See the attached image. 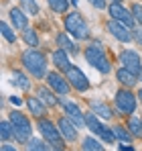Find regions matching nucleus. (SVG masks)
I'll return each mask as SVG.
<instances>
[{"label":"nucleus","mask_w":142,"mask_h":151,"mask_svg":"<svg viewBox=\"0 0 142 151\" xmlns=\"http://www.w3.org/2000/svg\"><path fill=\"white\" fill-rule=\"evenodd\" d=\"M23 65L31 72L35 78H45L47 72V57L37 49H26L23 53Z\"/></svg>","instance_id":"nucleus-1"},{"label":"nucleus","mask_w":142,"mask_h":151,"mask_svg":"<svg viewBox=\"0 0 142 151\" xmlns=\"http://www.w3.org/2000/svg\"><path fill=\"white\" fill-rule=\"evenodd\" d=\"M10 125H12V137H14L16 141H21V143H28V141H31V133H33L31 121L24 116L23 112L14 110V112L10 114Z\"/></svg>","instance_id":"nucleus-2"},{"label":"nucleus","mask_w":142,"mask_h":151,"mask_svg":"<svg viewBox=\"0 0 142 151\" xmlns=\"http://www.w3.org/2000/svg\"><path fill=\"white\" fill-rule=\"evenodd\" d=\"M85 59H87L89 65H94L95 70H99L102 74H110V70H112V65H110V61H108V57L104 53L102 43H92L85 49Z\"/></svg>","instance_id":"nucleus-3"},{"label":"nucleus","mask_w":142,"mask_h":151,"mask_svg":"<svg viewBox=\"0 0 142 151\" xmlns=\"http://www.w3.org/2000/svg\"><path fill=\"white\" fill-rule=\"evenodd\" d=\"M65 31L71 33L75 39H79V41H83V39H87L89 37V29L85 25V21L81 19V14L79 12H71L65 17Z\"/></svg>","instance_id":"nucleus-4"},{"label":"nucleus","mask_w":142,"mask_h":151,"mask_svg":"<svg viewBox=\"0 0 142 151\" xmlns=\"http://www.w3.org/2000/svg\"><path fill=\"white\" fill-rule=\"evenodd\" d=\"M136 98H138V96H134L128 88L118 90V94H116V106L120 108V112L132 114V112L136 110Z\"/></svg>","instance_id":"nucleus-5"},{"label":"nucleus","mask_w":142,"mask_h":151,"mask_svg":"<svg viewBox=\"0 0 142 151\" xmlns=\"http://www.w3.org/2000/svg\"><path fill=\"white\" fill-rule=\"evenodd\" d=\"M120 61H122V65L126 68V70H130L132 74L140 76L142 74V59L140 55L136 53V51H122L120 53Z\"/></svg>","instance_id":"nucleus-6"},{"label":"nucleus","mask_w":142,"mask_h":151,"mask_svg":"<svg viewBox=\"0 0 142 151\" xmlns=\"http://www.w3.org/2000/svg\"><path fill=\"white\" fill-rule=\"evenodd\" d=\"M108 12H110V17L114 19V21H120L122 25L126 27H134V14H132V10H126L120 2H114L110 8H108Z\"/></svg>","instance_id":"nucleus-7"},{"label":"nucleus","mask_w":142,"mask_h":151,"mask_svg":"<svg viewBox=\"0 0 142 151\" xmlns=\"http://www.w3.org/2000/svg\"><path fill=\"white\" fill-rule=\"evenodd\" d=\"M67 74V82H69L71 86L75 88V90H79V92H85L87 88H89V82H87V78L85 74L79 70V68H75V65H71L69 70L65 72Z\"/></svg>","instance_id":"nucleus-8"},{"label":"nucleus","mask_w":142,"mask_h":151,"mask_svg":"<svg viewBox=\"0 0 142 151\" xmlns=\"http://www.w3.org/2000/svg\"><path fill=\"white\" fill-rule=\"evenodd\" d=\"M61 104H63V110H65L67 119H71L75 127H83V125H85V116H83L81 108H79L75 102H71V100H67V98H63V100H61Z\"/></svg>","instance_id":"nucleus-9"},{"label":"nucleus","mask_w":142,"mask_h":151,"mask_svg":"<svg viewBox=\"0 0 142 151\" xmlns=\"http://www.w3.org/2000/svg\"><path fill=\"white\" fill-rule=\"evenodd\" d=\"M108 29H110V33L118 39L120 43H130L132 39H134V35L130 33V27H126V25H122L120 21H110L108 23Z\"/></svg>","instance_id":"nucleus-10"},{"label":"nucleus","mask_w":142,"mask_h":151,"mask_svg":"<svg viewBox=\"0 0 142 151\" xmlns=\"http://www.w3.org/2000/svg\"><path fill=\"white\" fill-rule=\"evenodd\" d=\"M39 129H41L43 137L47 139L49 143L57 145V143L61 141V131H59V127H55L53 123H51V121H45V119H39Z\"/></svg>","instance_id":"nucleus-11"},{"label":"nucleus","mask_w":142,"mask_h":151,"mask_svg":"<svg viewBox=\"0 0 142 151\" xmlns=\"http://www.w3.org/2000/svg\"><path fill=\"white\" fill-rule=\"evenodd\" d=\"M47 82H49V86H51L55 92H59V94H67V92H69V88H71L69 82H67V80H63L57 72H49V74H47Z\"/></svg>","instance_id":"nucleus-12"},{"label":"nucleus","mask_w":142,"mask_h":151,"mask_svg":"<svg viewBox=\"0 0 142 151\" xmlns=\"http://www.w3.org/2000/svg\"><path fill=\"white\" fill-rule=\"evenodd\" d=\"M57 127H59V131H61V137H63V139H67V141H75V139H77V127L71 123V119L61 116V119H59V123H57Z\"/></svg>","instance_id":"nucleus-13"},{"label":"nucleus","mask_w":142,"mask_h":151,"mask_svg":"<svg viewBox=\"0 0 142 151\" xmlns=\"http://www.w3.org/2000/svg\"><path fill=\"white\" fill-rule=\"evenodd\" d=\"M116 78H118V82L122 86H126V88H130V86H134L136 82H138V76L132 74L130 70H126V68H120L118 72H116Z\"/></svg>","instance_id":"nucleus-14"},{"label":"nucleus","mask_w":142,"mask_h":151,"mask_svg":"<svg viewBox=\"0 0 142 151\" xmlns=\"http://www.w3.org/2000/svg\"><path fill=\"white\" fill-rule=\"evenodd\" d=\"M89 108H92V112H94V114L102 116V119H112V116H114L112 108H110L108 104H104V102H95V100H92V102H89Z\"/></svg>","instance_id":"nucleus-15"},{"label":"nucleus","mask_w":142,"mask_h":151,"mask_svg":"<svg viewBox=\"0 0 142 151\" xmlns=\"http://www.w3.org/2000/svg\"><path fill=\"white\" fill-rule=\"evenodd\" d=\"M37 98L43 102L45 106H55V104H59V98H55V94H53L51 90H47L45 86H41V88L37 90Z\"/></svg>","instance_id":"nucleus-16"},{"label":"nucleus","mask_w":142,"mask_h":151,"mask_svg":"<svg viewBox=\"0 0 142 151\" xmlns=\"http://www.w3.org/2000/svg\"><path fill=\"white\" fill-rule=\"evenodd\" d=\"M53 63L59 68V70H63V72H67L71 68V63H69V57H67V51H63V49H57L55 53H53Z\"/></svg>","instance_id":"nucleus-17"},{"label":"nucleus","mask_w":142,"mask_h":151,"mask_svg":"<svg viewBox=\"0 0 142 151\" xmlns=\"http://www.w3.org/2000/svg\"><path fill=\"white\" fill-rule=\"evenodd\" d=\"M57 45H59L63 51L71 53V55H75V53H77V45H75L73 41H69V37H67L65 33H59V35H57Z\"/></svg>","instance_id":"nucleus-18"},{"label":"nucleus","mask_w":142,"mask_h":151,"mask_svg":"<svg viewBox=\"0 0 142 151\" xmlns=\"http://www.w3.org/2000/svg\"><path fill=\"white\" fill-rule=\"evenodd\" d=\"M10 21H12L14 29H26V17H24V12L21 8H12L10 10Z\"/></svg>","instance_id":"nucleus-19"},{"label":"nucleus","mask_w":142,"mask_h":151,"mask_svg":"<svg viewBox=\"0 0 142 151\" xmlns=\"http://www.w3.org/2000/svg\"><path fill=\"white\" fill-rule=\"evenodd\" d=\"M26 106H28V110H31L37 119H43V114H45V104L39 100V98H28V100H26Z\"/></svg>","instance_id":"nucleus-20"},{"label":"nucleus","mask_w":142,"mask_h":151,"mask_svg":"<svg viewBox=\"0 0 142 151\" xmlns=\"http://www.w3.org/2000/svg\"><path fill=\"white\" fill-rule=\"evenodd\" d=\"M85 127H87L89 131H94L95 135H102V131H104V125L97 121V116H95L94 112H92V114H85Z\"/></svg>","instance_id":"nucleus-21"},{"label":"nucleus","mask_w":142,"mask_h":151,"mask_svg":"<svg viewBox=\"0 0 142 151\" xmlns=\"http://www.w3.org/2000/svg\"><path fill=\"white\" fill-rule=\"evenodd\" d=\"M12 84L16 86V88H21V90H28V78L23 74V72H18V70H14L12 72Z\"/></svg>","instance_id":"nucleus-22"},{"label":"nucleus","mask_w":142,"mask_h":151,"mask_svg":"<svg viewBox=\"0 0 142 151\" xmlns=\"http://www.w3.org/2000/svg\"><path fill=\"white\" fill-rule=\"evenodd\" d=\"M83 151H104V147H102V143L99 141H95L94 137H85L83 139V147H81Z\"/></svg>","instance_id":"nucleus-23"},{"label":"nucleus","mask_w":142,"mask_h":151,"mask_svg":"<svg viewBox=\"0 0 142 151\" xmlns=\"http://www.w3.org/2000/svg\"><path fill=\"white\" fill-rule=\"evenodd\" d=\"M114 133H116V139H120L122 143H130L132 137H134V135H132L130 131H126L124 127H114Z\"/></svg>","instance_id":"nucleus-24"},{"label":"nucleus","mask_w":142,"mask_h":151,"mask_svg":"<svg viewBox=\"0 0 142 151\" xmlns=\"http://www.w3.org/2000/svg\"><path fill=\"white\" fill-rule=\"evenodd\" d=\"M128 131H130L134 137H142V123L138 119L130 116V121H128Z\"/></svg>","instance_id":"nucleus-25"},{"label":"nucleus","mask_w":142,"mask_h":151,"mask_svg":"<svg viewBox=\"0 0 142 151\" xmlns=\"http://www.w3.org/2000/svg\"><path fill=\"white\" fill-rule=\"evenodd\" d=\"M26 151H49L47 143H43L41 139H31L26 143Z\"/></svg>","instance_id":"nucleus-26"},{"label":"nucleus","mask_w":142,"mask_h":151,"mask_svg":"<svg viewBox=\"0 0 142 151\" xmlns=\"http://www.w3.org/2000/svg\"><path fill=\"white\" fill-rule=\"evenodd\" d=\"M23 39L28 43V45H31V47H37V45H39V37H37V33H35L33 29H24Z\"/></svg>","instance_id":"nucleus-27"},{"label":"nucleus","mask_w":142,"mask_h":151,"mask_svg":"<svg viewBox=\"0 0 142 151\" xmlns=\"http://www.w3.org/2000/svg\"><path fill=\"white\" fill-rule=\"evenodd\" d=\"M0 135H2V141H8V139L12 137V125H10V121H2V125H0Z\"/></svg>","instance_id":"nucleus-28"},{"label":"nucleus","mask_w":142,"mask_h":151,"mask_svg":"<svg viewBox=\"0 0 142 151\" xmlns=\"http://www.w3.org/2000/svg\"><path fill=\"white\" fill-rule=\"evenodd\" d=\"M0 29H2V35H4V39H6V41H10V43H14V41H16V33L8 27V23H2Z\"/></svg>","instance_id":"nucleus-29"},{"label":"nucleus","mask_w":142,"mask_h":151,"mask_svg":"<svg viewBox=\"0 0 142 151\" xmlns=\"http://www.w3.org/2000/svg\"><path fill=\"white\" fill-rule=\"evenodd\" d=\"M47 2L55 12H65L67 10V0H47Z\"/></svg>","instance_id":"nucleus-30"},{"label":"nucleus","mask_w":142,"mask_h":151,"mask_svg":"<svg viewBox=\"0 0 142 151\" xmlns=\"http://www.w3.org/2000/svg\"><path fill=\"white\" fill-rule=\"evenodd\" d=\"M106 143H112L114 139H116V133H114V129H110V127H104V131H102V135H99Z\"/></svg>","instance_id":"nucleus-31"},{"label":"nucleus","mask_w":142,"mask_h":151,"mask_svg":"<svg viewBox=\"0 0 142 151\" xmlns=\"http://www.w3.org/2000/svg\"><path fill=\"white\" fill-rule=\"evenodd\" d=\"M23 6H24V10L31 12V14H37L39 12V6H37L35 0H23Z\"/></svg>","instance_id":"nucleus-32"},{"label":"nucleus","mask_w":142,"mask_h":151,"mask_svg":"<svg viewBox=\"0 0 142 151\" xmlns=\"http://www.w3.org/2000/svg\"><path fill=\"white\" fill-rule=\"evenodd\" d=\"M130 10H132V14H134V21H138V23L142 25V4H138V2H136V4H132V8H130Z\"/></svg>","instance_id":"nucleus-33"},{"label":"nucleus","mask_w":142,"mask_h":151,"mask_svg":"<svg viewBox=\"0 0 142 151\" xmlns=\"http://www.w3.org/2000/svg\"><path fill=\"white\" fill-rule=\"evenodd\" d=\"M132 35H134V39H136V43H138V45H142V27H140V29H136Z\"/></svg>","instance_id":"nucleus-34"},{"label":"nucleus","mask_w":142,"mask_h":151,"mask_svg":"<svg viewBox=\"0 0 142 151\" xmlns=\"http://www.w3.org/2000/svg\"><path fill=\"white\" fill-rule=\"evenodd\" d=\"M89 2L94 4L95 8H99V10H102V8H106V0H89Z\"/></svg>","instance_id":"nucleus-35"},{"label":"nucleus","mask_w":142,"mask_h":151,"mask_svg":"<svg viewBox=\"0 0 142 151\" xmlns=\"http://www.w3.org/2000/svg\"><path fill=\"white\" fill-rule=\"evenodd\" d=\"M118 149H120V151H134V147H132L130 143H120Z\"/></svg>","instance_id":"nucleus-36"},{"label":"nucleus","mask_w":142,"mask_h":151,"mask_svg":"<svg viewBox=\"0 0 142 151\" xmlns=\"http://www.w3.org/2000/svg\"><path fill=\"white\" fill-rule=\"evenodd\" d=\"M0 151H16V149H14L12 145H8V143L4 141V145H2V149H0Z\"/></svg>","instance_id":"nucleus-37"},{"label":"nucleus","mask_w":142,"mask_h":151,"mask_svg":"<svg viewBox=\"0 0 142 151\" xmlns=\"http://www.w3.org/2000/svg\"><path fill=\"white\" fill-rule=\"evenodd\" d=\"M10 102H12V104H14V106H18V104H21V98H18V96H12V98H10Z\"/></svg>","instance_id":"nucleus-38"},{"label":"nucleus","mask_w":142,"mask_h":151,"mask_svg":"<svg viewBox=\"0 0 142 151\" xmlns=\"http://www.w3.org/2000/svg\"><path fill=\"white\" fill-rule=\"evenodd\" d=\"M138 98H140V102H142V90H140V92H138Z\"/></svg>","instance_id":"nucleus-39"},{"label":"nucleus","mask_w":142,"mask_h":151,"mask_svg":"<svg viewBox=\"0 0 142 151\" xmlns=\"http://www.w3.org/2000/svg\"><path fill=\"white\" fill-rule=\"evenodd\" d=\"M114 2H120V4H122V0H114Z\"/></svg>","instance_id":"nucleus-40"},{"label":"nucleus","mask_w":142,"mask_h":151,"mask_svg":"<svg viewBox=\"0 0 142 151\" xmlns=\"http://www.w3.org/2000/svg\"><path fill=\"white\" fill-rule=\"evenodd\" d=\"M140 80H142V74H140Z\"/></svg>","instance_id":"nucleus-41"}]
</instances>
